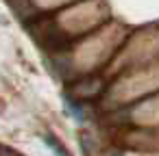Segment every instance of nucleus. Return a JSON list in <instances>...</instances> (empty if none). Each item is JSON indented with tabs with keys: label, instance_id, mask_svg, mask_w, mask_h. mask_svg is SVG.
<instances>
[{
	"label": "nucleus",
	"instance_id": "f257e3e1",
	"mask_svg": "<svg viewBox=\"0 0 159 156\" xmlns=\"http://www.w3.org/2000/svg\"><path fill=\"white\" fill-rule=\"evenodd\" d=\"M42 141H44V143H46V147L52 152V156H70V152L66 150V145H63L55 134L44 132V134H42Z\"/></svg>",
	"mask_w": 159,
	"mask_h": 156
},
{
	"label": "nucleus",
	"instance_id": "f03ea898",
	"mask_svg": "<svg viewBox=\"0 0 159 156\" xmlns=\"http://www.w3.org/2000/svg\"><path fill=\"white\" fill-rule=\"evenodd\" d=\"M63 106H66V111H68V115H70V117H74L79 124H83L85 115H83V111H81V106H79V104H74L70 98H63Z\"/></svg>",
	"mask_w": 159,
	"mask_h": 156
},
{
	"label": "nucleus",
	"instance_id": "7ed1b4c3",
	"mask_svg": "<svg viewBox=\"0 0 159 156\" xmlns=\"http://www.w3.org/2000/svg\"><path fill=\"white\" fill-rule=\"evenodd\" d=\"M111 156H122V154H120V152H113V154H111Z\"/></svg>",
	"mask_w": 159,
	"mask_h": 156
}]
</instances>
